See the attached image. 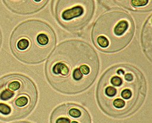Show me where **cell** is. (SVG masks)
Masks as SVG:
<instances>
[{"mask_svg":"<svg viewBox=\"0 0 152 123\" xmlns=\"http://www.w3.org/2000/svg\"><path fill=\"white\" fill-rule=\"evenodd\" d=\"M98 56L87 43L69 40L60 43L46 64V75L51 86L65 94H75L88 88L96 78Z\"/></svg>","mask_w":152,"mask_h":123,"instance_id":"obj_1","label":"cell"},{"mask_svg":"<svg viewBox=\"0 0 152 123\" xmlns=\"http://www.w3.org/2000/svg\"><path fill=\"white\" fill-rule=\"evenodd\" d=\"M147 92L145 77L135 67L127 64L113 66L101 77L97 88L99 106L115 118L134 114L142 104Z\"/></svg>","mask_w":152,"mask_h":123,"instance_id":"obj_2","label":"cell"},{"mask_svg":"<svg viewBox=\"0 0 152 123\" xmlns=\"http://www.w3.org/2000/svg\"><path fill=\"white\" fill-rule=\"evenodd\" d=\"M56 44L52 28L46 22L30 20L20 24L13 30L10 47L14 56L21 62L37 64L45 60Z\"/></svg>","mask_w":152,"mask_h":123,"instance_id":"obj_3","label":"cell"},{"mask_svg":"<svg viewBox=\"0 0 152 123\" xmlns=\"http://www.w3.org/2000/svg\"><path fill=\"white\" fill-rule=\"evenodd\" d=\"M37 100L36 87L26 76L14 73L0 78V119L9 121L26 116Z\"/></svg>","mask_w":152,"mask_h":123,"instance_id":"obj_4","label":"cell"},{"mask_svg":"<svg viewBox=\"0 0 152 123\" xmlns=\"http://www.w3.org/2000/svg\"><path fill=\"white\" fill-rule=\"evenodd\" d=\"M134 23L131 15L122 10H110L94 22L91 37L95 46L105 53H115L131 41Z\"/></svg>","mask_w":152,"mask_h":123,"instance_id":"obj_5","label":"cell"},{"mask_svg":"<svg viewBox=\"0 0 152 123\" xmlns=\"http://www.w3.org/2000/svg\"><path fill=\"white\" fill-rule=\"evenodd\" d=\"M56 3L55 12L57 21L71 32L84 28L94 11V1L92 0H60Z\"/></svg>","mask_w":152,"mask_h":123,"instance_id":"obj_6","label":"cell"},{"mask_svg":"<svg viewBox=\"0 0 152 123\" xmlns=\"http://www.w3.org/2000/svg\"><path fill=\"white\" fill-rule=\"evenodd\" d=\"M50 123H91L88 112L75 103H64L52 112Z\"/></svg>","mask_w":152,"mask_h":123,"instance_id":"obj_7","label":"cell"},{"mask_svg":"<svg viewBox=\"0 0 152 123\" xmlns=\"http://www.w3.org/2000/svg\"><path fill=\"white\" fill-rule=\"evenodd\" d=\"M11 11L23 15L30 14L36 12L43 8L48 1H3Z\"/></svg>","mask_w":152,"mask_h":123,"instance_id":"obj_8","label":"cell"},{"mask_svg":"<svg viewBox=\"0 0 152 123\" xmlns=\"http://www.w3.org/2000/svg\"><path fill=\"white\" fill-rule=\"evenodd\" d=\"M118 4H121L126 8L143 11L144 9L147 8L148 4L151 3V1H113Z\"/></svg>","mask_w":152,"mask_h":123,"instance_id":"obj_9","label":"cell"},{"mask_svg":"<svg viewBox=\"0 0 152 123\" xmlns=\"http://www.w3.org/2000/svg\"><path fill=\"white\" fill-rule=\"evenodd\" d=\"M151 16L150 15L148 20L147 21L145 24L144 26V28L142 32V45L144 47V51L145 53H148L149 52L150 53H151L148 50V48H149V49L151 50V47L148 46V42H147V39H148V36H147V34L148 33V31L150 30H151Z\"/></svg>","mask_w":152,"mask_h":123,"instance_id":"obj_10","label":"cell"},{"mask_svg":"<svg viewBox=\"0 0 152 123\" xmlns=\"http://www.w3.org/2000/svg\"><path fill=\"white\" fill-rule=\"evenodd\" d=\"M2 34H1V30H0V47H1V46L2 44Z\"/></svg>","mask_w":152,"mask_h":123,"instance_id":"obj_11","label":"cell"},{"mask_svg":"<svg viewBox=\"0 0 152 123\" xmlns=\"http://www.w3.org/2000/svg\"><path fill=\"white\" fill-rule=\"evenodd\" d=\"M13 123H30V122H26V121H20V122H13Z\"/></svg>","mask_w":152,"mask_h":123,"instance_id":"obj_12","label":"cell"}]
</instances>
